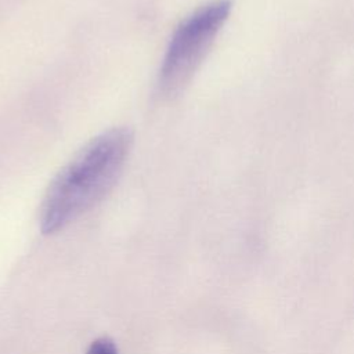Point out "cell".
<instances>
[{
	"label": "cell",
	"instance_id": "cell-1",
	"mask_svg": "<svg viewBox=\"0 0 354 354\" xmlns=\"http://www.w3.org/2000/svg\"><path fill=\"white\" fill-rule=\"evenodd\" d=\"M133 144L127 127L91 138L57 173L40 207L43 234H54L102 201L122 174Z\"/></svg>",
	"mask_w": 354,
	"mask_h": 354
},
{
	"label": "cell",
	"instance_id": "cell-2",
	"mask_svg": "<svg viewBox=\"0 0 354 354\" xmlns=\"http://www.w3.org/2000/svg\"><path fill=\"white\" fill-rule=\"evenodd\" d=\"M231 8V0H213L180 22L159 69L158 90L162 97L173 98L184 90L228 19Z\"/></svg>",
	"mask_w": 354,
	"mask_h": 354
},
{
	"label": "cell",
	"instance_id": "cell-3",
	"mask_svg": "<svg viewBox=\"0 0 354 354\" xmlns=\"http://www.w3.org/2000/svg\"><path fill=\"white\" fill-rule=\"evenodd\" d=\"M86 354H118L115 343L109 337H98L95 339L87 348Z\"/></svg>",
	"mask_w": 354,
	"mask_h": 354
}]
</instances>
